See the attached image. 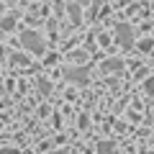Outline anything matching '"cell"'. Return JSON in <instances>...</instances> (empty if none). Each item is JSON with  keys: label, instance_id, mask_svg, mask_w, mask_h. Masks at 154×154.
Wrapping results in <instances>:
<instances>
[{"label": "cell", "instance_id": "obj_1", "mask_svg": "<svg viewBox=\"0 0 154 154\" xmlns=\"http://www.w3.org/2000/svg\"><path fill=\"white\" fill-rule=\"evenodd\" d=\"M21 44H23V49L33 51V54H44V38L38 36V33H33V31L23 33V36H21Z\"/></svg>", "mask_w": 154, "mask_h": 154}, {"label": "cell", "instance_id": "obj_2", "mask_svg": "<svg viewBox=\"0 0 154 154\" xmlns=\"http://www.w3.org/2000/svg\"><path fill=\"white\" fill-rule=\"evenodd\" d=\"M116 38H118V41H121L123 46H131V38H134V33H131V26H126V23L116 26Z\"/></svg>", "mask_w": 154, "mask_h": 154}, {"label": "cell", "instance_id": "obj_3", "mask_svg": "<svg viewBox=\"0 0 154 154\" xmlns=\"http://www.w3.org/2000/svg\"><path fill=\"white\" fill-rule=\"evenodd\" d=\"M13 26H16V16H8V18H3V28H5V31H11Z\"/></svg>", "mask_w": 154, "mask_h": 154}, {"label": "cell", "instance_id": "obj_4", "mask_svg": "<svg viewBox=\"0 0 154 154\" xmlns=\"http://www.w3.org/2000/svg\"><path fill=\"white\" fill-rule=\"evenodd\" d=\"M69 80H77V82H85V72H69Z\"/></svg>", "mask_w": 154, "mask_h": 154}, {"label": "cell", "instance_id": "obj_5", "mask_svg": "<svg viewBox=\"0 0 154 154\" xmlns=\"http://www.w3.org/2000/svg\"><path fill=\"white\" fill-rule=\"evenodd\" d=\"M69 16L75 18V21H80V8H77V5H69Z\"/></svg>", "mask_w": 154, "mask_h": 154}, {"label": "cell", "instance_id": "obj_6", "mask_svg": "<svg viewBox=\"0 0 154 154\" xmlns=\"http://www.w3.org/2000/svg\"><path fill=\"white\" fill-rule=\"evenodd\" d=\"M105 67H108V69H116V72H118V69H121V62H108Z\"/></svg>", "mask_w": 154, "mask_h": 154}, {"label": "cell", "instance_id": "obj_7", "mask_svg": "<svg viewBox=\"0 0 154 154\" xmlns=\"http://www.w3.org/2000/svg\"><path fill=\"white\" fill-rule=\"evenodd\" d=\"M146 90H149V95H154V77H152V80L146 82Z\"/></svg>", "mask_w": 154, "mask_h": 154}, {"label": "cell", "instance_id": "obj_8", "mask_svg": "<svg viewBox=\"0 0 154 154\" xmlns=\"http://www.w3.org/2000/svg\"><path fill=\"white\" fill-rule=\"evenodd\" d=\"M0 57H3V46H0Z\"/></svg>", "mask_w": 154, "mask_h": 154}, {"label": "cell", "instance_id": "obj_9", "mask_svg": "<svg viewBox=\"0 0 154 154\" xmlns=\"http://www.w3.org/2000/svg\"><path fill=\"white\" fill-rule=\"evenodd\" d=\"M0 11H3V5H0Z\"/></svg>", "mask_w": 154, "mask_h": 154}]
</instances>
